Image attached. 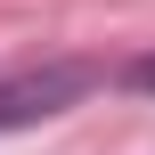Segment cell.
<instances>
[{"instance_id": "cell-1", "label": "cell", "mask_w": 155, "mask_h": 155, "mask_svg": "<svg viewBox=\"0 0 155 155\" xmlns=\"http://www.w3.org/2000/svg\"><path fill=\"white\" fill-rule=\"evenodd\" d=\"M90 90H106V65H98V57L33 65V74L0 82V131H25V123H41V114H65V106H82Z\"/></svg>"}, {"instance_id": "cell-2", "label": "cell", "mask_w": 155, "mask_h": 155, "mask_svg": "<svg viewBox=\"0 0 155 155\" xmlns=\"http://www.w3.org/2000/svg\"><path fill=\"white\" fill-rule=\"evenodd\" d=\"M123 90H139V98H155V49H147V57H131V65H123Z\"/></svg>"}]
</instances>
